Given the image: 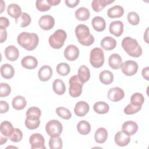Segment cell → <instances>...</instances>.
Segmentation results:
<instances>
[{
  "mask_svg": "<svg viewBox=\"0 0 149 149\" xmlns=\"http://www.w3.org/2000/svg\"><path fill=\"white\" fill-rule=\"evenodd\" d=\"M22 66L27 69H33L37 67L38 61L37 59L33 56H26L21 60Z\"/></svg>",
  "mask_w": 149,
  "mask_h": 149,
  "instance_id": "19",
  "label": "cell"
},
{
  "mask_svg": "<svg viewBox=\"0 0 149 149\" xmlns=\"http://www.w3.org/2000/svg\"><path fill=\"white\" fill-rule=\"evenodd\" d=\"M9 110V105L5 101H0V112L1 113H6Z\"/></svg>",
  "mask_w": 149,
  "mask_h": 149,
  "instance_id": "49",
  "label": "cell"
},
{
  "mask_svg": "<svg viewBox=\"0 0 149 149\" xmlns=\"http://www.w3.org/2000/svg\"><path fill=\"white\" fill-rule=\"evenodd\" d=\"M148 27L147 28L145 33H144V40H145V41L147 42V43H148Z\"/></svg>",
  "mask_w": 149,
  "mask_h": 149,
  "instance_id": "54",
  "label": "cell"
},
{
  "mask_svg": "<svg viewBox=\"0 0 149 149\" xmlns=\"http://www.w3.org/2000/svg\"><path fill=\"white\" fill-rule=\"evenodd\" d=\"M79 56V50L78 48L73 44L69 45L64 51V56L69 61H74Z\"/></svg>",
  "mask_w": 149,
  "mask_h": 149,
  "instance_id": "11",
  "label": "cell"
},
{
  "mask_svg": "<svg viewBox=\"0 0 149 149\" xmlns=\"http://www.w3.org/2000/svg\"><path fill=\"white\" fill-rule=\"evenodd\" d=\"M124 96V91L118 87L111 88L108 92V98L112 102L119 101L123 99Z\"/></svg>",
  "mask_w": 149,
  "mask_h": 149,
  "instance_id": "12",
  "label": "cell"
},
{
  "mask_svg": "<svg viewBox=\"0 0 149 149\" xmlns=\"http://www.w3.org/2000/svg\"><path fill=\"white\" fill-rule=\"evenodd\" d=\"M94 111L99 114L107 113L109 109V105L103 101H98L94 104L93 106Z\"/></svg>",
  "mask_w": 149,
  "mask_h": 149,
  "instance_id": "35",
  "label": "cell"
},
{
  "mask_svg": "<svg viewBox=\"0 0 149 149\" xmlns=\"http://www.w3.org/2000/svg\"><path fill=\"white\" fill-rule=\"evenodd\" d=\"M75 34L78 41L83 45L90 46L94 42V38L90 33L89 28L85 24H79L76 27Z\"/></svg>",
  "mask_w": 149,
  "mask_h": 149,
  "instance_id": "3",
  "label": "cell"
},
{
  "mask_svg": "<svg viewBox=\"0 0 149 149\" xmlns=\"http://www.w3.org/2000/svg\"><path fill=\"white\" fill-rule=\"evenodd\" d=\"M14 128L13 127V125L8 120H5L1 123L0 131L4 136L9 137V136H10Z\"/></svg>",
  "mask_w": 149,
  "mask_h": 149,
  "instance_id": "32",
  "label": "cell"
},
{
  "mask_svg": "<svg viewBox=\"0 0 149 149\" xmlns=\"http://www.w3.org/2000/svg\"><path fill=\"white\" fill-rule=\"evenodd\" d=\"M114 140L118 146L123 147L127 146L129 143L130 141V136L126 134L123 132L119 131L116 133Z\"/></svg>",
  "mask_w": 149,
  "mask_h": 149,
  "instance_id": "17",
  "label": "cell"
},
{
  "mask_svg": "<svg viewBox=\"0 0 149 149\" xmlns=\"http://www.w3.org/2000/svg\"><path fill=\"white\" fill-rule=\"evenodd\" d=\"M109 32L116 37L120 36L123 31V24L121 21L112 22L109 27Z\"/></svg>",
  "mask_w": 149,
  "mask_h": 149,
  "instance_id": "14",
  "label": "cell"
},
{
  "mask_svg": "<svg viewBox=\"0 0 149 149\" xmlns=\"http://www.w3.org/2000/svg\"><path fill=\"white\" fill-rule=\"evenodd\" d=\"M69 83L70 95L74 98L79 97L82 93V87L84 83L79 80L77 75L72 76L69 80Z\"/></svg>",
  "mask_w": 149,
  "mask_h": 149,
  "instance_id": "6",
  "label": "cell"
},
{
  "mask_svg": "<svg viewBox=\"0 0 149 149\" xmlns=\"http://www.w3.org/2000/svg\"><path fill=\"white\" fill-rule=\"evenodd\" d=\"M107 137L108 132L105 128L100 127L95 131L94 134V139L97 143L100 144L104 143L107 140Z\"/></svg>",
  "mask_w": 149,
  "mask_h": 149,
  "instance_id": "26",
  "label": "cell"
},
{
  "mask_svg": "<svg viewBox=\"0 0 149 149\" xmlns=\"http://www.w3.org/2000/svg\"><path fill=\"white\" fill-rule=\"evenodd\" d=\"M62 125L58 120H51L45 126V130L51 137H58L62 132Z\"/></svg>",
  "mask_w": 149,
  "mask_h": 149,
  "instance_id": "7",
  "label": "cell"
},
{
  "mask_svg": "<svg viewBox=\"0 0 149 149\" xmlns=\"http://www.w3.org/2000/svg\"><path fill=\"white\" fill-rule=\"evenodd\" d=\"M9 137L12 141L17 143L22 140L23 138V133L19 129L15 128L12 133L9 136Z\"/></svg>",
  "mask_w": 149,
  "mask_h": 149,
  "instance_id": "44",
  "label": "cell"
},
{
  "mask_svg": "<svg viewBox=\"0 0 149 149\" xmlns=\"http://www.w3.org/2000/svg\"><path fill=\"white\" fill-rule=\"evenodd\" d=\"M122 47L125 52L132 57L138 58L142 54V48L137 41L130 37H125L122 40Z\"/></svg>",
  "mask_w": 149,
  "mask_h": 149,
  "instance_id": "2",
  "label": "cell"
},
{
  "mask_svg": "<svg viewBox=\"0 0 149 149\" xmlns=\"http://www.w3.org/2000/svg\"><path fill=\"white\" fill-rule=\"evenodd\" d=\"M70 71V68L69 65L65 62H61L56 66V72L57 73L62 76H66L69 74Z\"/></svg>",
  "mask_w": 149,
  "mask_h": 149,
  "instance_id": "39",
  "label": "cell"
},
{
  "mask_svg": "<svg viewBox=\"0 0 149 149\" xmlns=\"http://www.w3.org/2000/svg\"><path fill=\"white\" fill-rule=\"evenodd\" d=\"M17 42L22 47L27 51L34 50L38 45L39 38L37 34L22 32L17 38Z\"/></svg>",
  "mask_w": 149,
  "mask_h": 149,
  "instance_id": "1",
  "label": "cell"
},
{
  "mask_svg": "<svg viewBox=\"0 0 149 149\" xmlns=\"http://www.w3.org/2000/svg\"><path fill=\"white\" fill-rule=\"evenodd\" d=\"M77 76L79 80L83 83H84L87 82L90 77V72L89 69L85 65H81L78 70Z\"/></svg>",
  "mask_w": 149,
  "mask_h": 149,
  "instance_id": "28",
  "label": "cell"
},
{
  "mask_svg": "<svg viewBox=\"0 0 149 149\" xmlns=\"http://www.w3.org/2000/svg\"><path fill=\"white\" fill-rule=\"evenodd\" d=\"M38 24L42 30H49L54 27L55 25V19L51 15H43L40 17L38 20Z\"/></svg>",
  "mask_w": 149,
  "mask_h": 149,
  "instance_id": "10",
  "label": "cell"
},
{
  "mask_svg": "<svg viewBox=\"0 0 149 149\" xmlns=\"http://www.w3.org/2000/svg\"><path fill=\"white\" fill-rule=\"evenodd\" d=\"M31 21V17L29 14L26 12L22 13L21 16L19 18L15 19L16 23L21 27H27L30 24Z\"/></svg>",
  "mask_w": 149,
  "mask_h": 149,
  "instance_id": "34",
  "label": "cell"
},
{
  "mask_svg": "<svg viewBox=\"0 0 149 149\" xmlns=\"http://www.w3.org/2000/svg\"><path fill=\"white\" fill-rule=\"evenodd\" d=\"M11 91L10 86L7 84L4 83H1L0 84V97H7L9 95Z\"/></svg>",
  "mask_w": 149,
  "mask_h": 149,
  "instance_id": "47",
  "label": "cell"
},
{
  "mask_svg": "<svg viewBox=\"0 0 149 149\" xmlns=\"http://www.w3.org/2000/svg\"><path fill=\"white\" fill-rule=\"evenodd\" d=\"M7 38V31L6 29H0V42H3Z\"/></svg>",
  "mask_w": 149,
  "mask_h": 149,
  "instance_id": "51",
  "label": "cell"
},
{
  "mask_svg": "<svg viewBox=\"0 0 149 149\" xmlns=\"http://www.w3.org/2000/svg\"><path fill=\"white\" fill-rule=\"evenodd\" d=\"M9 25V21L5 17H0V29H6Z\"/></svg>",
  "mask_w": 149,
  "mask_h": 149,
  "instance_id": "48",
  "label": "cell"
},
{
  "mask_svg": "<svg viewBox=\"0 0 149 149\" xmlns=\"http://www.w3.org/2000/svg\"><path fill=\"white\" fill-rule=\"evenodd\" d=\"M90 16L89 10L85 7H80L75 12L76 18L81 21L87 20Z\"/></svg>",
  "mask_w": 149,
  "mask_h": 149,
  "instance_id": "33",
  "label": "cell"
},
{
  "mask_svg": "<svg viewBox=\"0 0 149 149\" xmlns=\"http://www.w3.org/2000/svg\"><path fill=\"white\" fill-rule=\"evenodd\" d=\"M31 149H45V139L40 133H34L29 138Z\"/></svg>",
  "mask_w": 149,
  "mask_h": 149,
  "instance_id": "9",
  "label": "cell"
},
{
  "mask_svg": "<svg viewBox=\"0 0 149 149\" xmlns=\"http://www.w3.org/2000/svg\"><path fill=\"white\" fill-rule=\"evenodd\" d=\"M91 24L94 29L97 31H104L106 27L105 20L101 16H95L91 20Z\"/></svg>",
  "mask_w": 149,
  "mask_h": 149,
  "instance_id": "22",
  "label": "cell"
},
{
  "mask_svg": "<svg viewBox=\"0 0 149 149\" xmlns=\"http://www.w3.org/2000/svg\"><path fill=\"white\" fill-rule=\"evenodd\" d=\"M24 123L26 127L29 129H36L39 126L40 124V119H31L26 118Z\"/></svg>",
  "mask_w": 149,
  "mask_h": 149,
  "instance_id": "43",
  "label": "cell"
},
{
  "mask_svg": "<svg viewBox=\"0 0 149 149\" xmlns=\"http://www.w3.org/2000/svg\"><path fill=\"white\" fill-rule=\"evenodd\" d=\"M77 129L79 133L82 135L88 134L91 130L90 124L86 120H81L77 125Z\"/></svg>",
  "mask_w": 149,
  "mask_h": 149,
  "instance_id": "36",
  "label": "cell"
},
{
  "mask_svg": "<svg viewBox=\"0 0 149 149\" xmlns=\"http://www.w3.org/2000/svg\"><path fill=\"white\" fill-rule=\"evenodd\" d=\"M113 2L114 1L112 0H94L92 1L91 7L95 12H99L101 11L106 6L113 3Z\"/></svg>",
  "mask_w": 149,
  "mask_h": 149,
  "instance_id": "25",
  "label": "cell"
},
{
  "mask_svg": "<svg viewBox=\"0 0 149 149\" xmlns=\"http://www.w3.org/2000/svg\"><path fill=\"white\" fill-rule=\"evenodd\" d=\"M52 76V69L48 65H44L40 68L38 72L39 79L42 81H47Z\"/></svg>",
  "mask_w": 149,
  "mask_h": 149,
  "instance_id": "15",
  "label": "cell"
},
{
  "mask_svg": "<svg viewBox=\"0 0 149 149\" xmlns=\"http://www.w3.org/2000/svg\"><path fill=\"white\" fill-rule=\"evenodd\" d=\"M90 62L95 68H99L103 65L104 55L101 48L96 47L91 49L90 54Z\"/></svg>",
  "mask_w": 149,
  "mask_h": 149,
  "instance_id": "5",
  "label": "cell"
},
{
  "mask_svg": "<svg viewBox=\"0 0 149 149\" xmlns=\"http://www.w3.org/2000/svg\"><path fill=\"white\" fill-rule=\"evenodd\" d=\"M49 146L51 149H61L62 148L63 143L61 137H51L49 140Z\"/></svg>",
  "mask_w": 149,
  "mask_h": 149,
  "instance_id": "40",
  "label": "cell"
},
{
  "mask_svg": "<svg viewBox=\"0 0 149 149\" xmlns=\"http://www.w3.org/2000/svg\"><path fill=\"white\" fill-rule=\"evenodd\" d=\"M122 130V132L126 134L132 136L137 132L138 130V125L136 122L132 120H127L123 123Z\"/></svg>",
  "mask_w": 149,
  "mask_h": 149,
  "instance_id": "16",
  "label": "cell"
},
{
  "mask_svg": "<svg viewBox=\"0 0 149 149\" xmlns=\"http://www.w3.org/2000/svg\"><path fill=\"white\" fill-rule=\"evenodd\" d=\"M12 104L14 109L16 110H22L26 106L27 102L24 97L22 95H17L13 98Z\"/></svg>",
  "mask_w": 149,
  "mask_h": 149,
  "instance_id": "29",
  "label": "cell"
},
{
  "mask_svg": "<svg viewBox=\"0 0 149 149\" xmlns=\"http://www.w3.org/2000/svg\"><path fill=\"white\" fill-rule=\"evenodd\" d=\"M144 102V96L139 93L132 94L130 97V103L136 106H142Z\"/></svg>",
  "mask_w": 149,
  "mask_h": 149,
  "instance_id": "38",
  "label": "cell"
},
{
  "mask_svg": "<svg viewBox=\"0 0 149 149\" xmlns=\"http://www.w3.org/2000/svg\"><path fill=\"white\" fill-rule=\"evenodd\" d=\"M99 79L100 81L105 85L110 84L113 81V75L112 73L109 70H105L99 74Z\"/></svg>",
  "mask_w": 149,
  "mask_h": 149,
  "instance_id": "30",
  "label": "cell"
},
{
  "mask_svg": "<svg viewBox=\"0 0 149 149\" xmlns=\"http://www.w3.org/2000/svg\"><path fill=\"white\" fill-rule=\"evenodd\" d=\"M123 13L124 9L120 5H115L112 8H110L107 11L108 16L112 19L120 17L123 16Z\"/></svg>",
  "mask_w": 149,
  "mask_h": 149,
  "instance_id": "24",
  "label": "cell"
},
{
  "mask_svg": "<svg viewBox=\"0 0 149 149\" xmlns=\"http://www.w3.org/2000/svg\"><path fill=\"white\" fill-rule=\"evenodd\" d=\"M1 76L5 79L12 78L15 74V70L13 66L8 63H5L1 66Z\"/></svg>",
  "mask_w": 149,
  "mask_h": 149,
  "instance_id": "23",
  "label": "cell"
},
{
  "mask_svg": "<svg viewBox=\"0 0 149 149\" xmlns=\"http://www.w3.org/2000/svg\"><path fill=\"white\" fill-rule=\"evenodd\" d=\"M79 2V0H66L65 1V3H66V6L71 8L76 6Z\"/></svg>",
  "mask_w": 149,
  "mask_h": 149,
  "instance_id": "50",
  "label": "cell"
},
{
  "mask_svg": "<svg viewBox=\"0 0 149 149\" xmlns=\"http://www.w3.org/2000/svg\"><path fill=\"white\" fill-rule=\"evenodd\" d=\"M36 6L40 12H45L50 9L51 5L48 0H38L36 2Z\"/></svg>",
  "mask_w": 149,
  "mask_h": 149,
  "instance_id": "41",
  "label": "cell"
},
{
  "mask_svg": "<svg viewBox=\"0 0 149 149\" xmlns=\"http://www.w3.org/2000/svg\"><path fill=\"white\" fill-rule=\"evenodd\" d=\"M108 64L113 69H119L121 68L122 59L121 56L118 54H113L108 58Z\"/></svg>",
  "mask_w": 149,
  "mask_h": 149,
  "instance_id": "21",
  "label": "cell"
},
{
  "mask_svg": "<svg viewBox=\"0 0 149 149\" xmlns=\"http://www.w3.org/2000/svg\"><path fill=\"white\" fill-rule=\"evenodd\" d=\"M141 74L144 79L146 80H149V68L148 66L145 67L142 69Z\"/></svg>",
  "mask_w": 149,
  "mask_h": 149,
  "instance_id": "52",
  "label": "cell"
},
{
  "mask_svg": "<svg viewBox=\"0 0 149 149\" xmlns=\"http://www.w3.org/2000/svg\"><path fill=\"white\" fill-rule=\"evenodd\" d=\"M5 8V4L3 1H1V13H2Z\"/></svg>",
  "mask_w": 149,
  "mask_h": 149,
  "instance_id": "56",
  "label": "cell"
},
{
  "mask_svg": "<svg viewBox=\"0 0 149 149\" xmlns=\"http://www.w3.org/2000/svg\"><path fill=\"white\" fill-rule=\"evenodd\" d=\"M141 109V106H136L130 103L124 108L123 111L126 115H132L138 112Z\"/></svg>",
  "mask_w": 149,
  "mask_h": 149,
  "instance_id": "45",
  "label": "cell"
},
{
  "mask_svg": "<svg viewBox=\"0 0 149 149\" xmlns=\"http://www.w3.org/2000/svg\"><path fill=\"white\" fill-rule=\"evenodd\" d=\"M89 111V105L85 101H79L75 105L74 112L76 116L82 117L85 116Z\"/></svg>",
  "mask_w": 149,
  "mask_h": 149,
  "instance_id": "13",
  "label": "cell"
},
{
  "mask_svg": "<svg viewBox=\"0 0 149 149\" xmlns=\"http://www.w3.org/2000/svg\"><path fill=\"white\" fill-rule=\"evenodd\" d=\"M127 20L132 25H137L140 22V17L135 12H130L127 14Z\"/></svg>",
  "mask_w": 149,
  "mask_h": 149,
  "instance_id": "46",
  "label": "cell"
},
{
  "mask_svg": "<svg viewBox=\"0 0 149 149\" xmlns=\"http://www.w3.org/2000/svg\"><path fill=\"white\" fill-rule=\"evenodd\" d=\"M66 37L67 34L65 31L62 29H58L49 36L48 42L52 48L59 49L63 45Z\"/></svg>",
  "mask_w": 149,
  "mask_h": 149,
  "instance_id": "4",
  "label": "cell"
},
{
  "mask_svg": "<svg viewBox=\"0 0 149 149\" xmlns=\"http://www.w3.org/2000/svg\"><path fill=\"white\" fill-rule=\"evenodd\" d=\"M7 12L9 16L15 19L19 18L22 13L21 8L16 3L10 4L7 8Z\"/></svg>",
  "mask_w": 149,
  "mask_h": 149,
  "instance_id": "27",
  "label": "cell"
},
{
  "mask_svg": "<svg viewBox=\"0 0 149 149\" xmlns=\"http://www.w3.org/2000/svg\"><path fill=\"white\" fill-rule=\"evenodd\" d=\"M26 115V118L31 119H40L41 115V111L38 107H32L27 110Z\"/></svg>",
  "mask_w": 149,
  "mask_h": 149,
  "instance_id": "37",
  "label": "cell"
},
{
  "mask_svg": "<svg viewBox=\"0 0 149 149\" xmlns=\"http://www.w3.org/2000/svg\"><path fill=\"white\" fill-rule=\"evenodd\" d=\"M54 91L58 95H63L66 91V87L64 82L60 79H55L52 83Z\"/></svg>",
  "mask_w": 149,
  "mask_h": 149,
  "instance_id": "31",
  "label": "cell"
},
{
  "mask_svg": "<svg viewBox=\"0 0 149 149\" xmlns=\"http://www.w3.org/2000/svg\"><path fill=\"white\" fill-rule=\"evenodd\" d=\"M0 141H1V145H2L3 143H5L7 141V138L6 136H1L0 137Z\"/></svg>",
  "mask_w": 149,
  "mask_h": 149,
  "instance_id": "55",
  "label": "cell"
},
{
  "mask_svg": "<svg viewBox=\"0 0 149 149\" xmlns=\"http://www.w3.org/2000/svg\"><path fill=\"white\" fill-rule=\"evenodd\" d=\"M48 1L51 6L58 5L61 2L60 0H48Z\"/></svg>",
  "mask_w": 149,
  "mask_h": 149,
  "instance_id": "53",
  "label": "cell"
},
{
  "mask_svg": "<svg viewBox=\"0 0 149 149\" xmlns=\"http://www.w3.org/2000/svg\"><path fill=\"white\" fill-rule=\"evenodd\" d=\"M101 47L107 51L113 49L116 46V41L111 36H107L102 39L100 43Z\"/></svg>",
  "mask_w": 149,
  "mask_h": 149,
  "instance_id": "20",
  "label": "cell"
},
{
  "mask_svg": "<svg viewBox=\"0 0 149 149\" xmlns=\"http://www.w3.org/2000/svg\"><path fill=\"white\" fill-rule=\"evenodd\" d=\"M5 55L8 60L15 61L19 58V52L15 46L9 45L5 49Z\"/></svg>",
  "mask_w": 149,
  "mask_h": 149,
  "instance_id": "18",
  "label": "cell"
},
{
  "mask_svg": "<svg viewBox=\"0 0 149 149\" xmlns=\"http://www.w3.org/2000/svg\"><path fill=\"white\" fill-rule=\"evenodd\" d=\"M120 68L122 72L126 76H130L135 74L137 73L139 68V65L135 61L127 60L122 63Z\"/></svg>",
  "mask_w": 149,
  "mask_h": 149,
  "instance_id": "8",
  "label": "cell"
},
{
  "mask_svg": "<svg viewBox=\"0 0 149 149\" xmlns=\"http://www.w3.org/2000/svg\"><path fill=\"white\" fill-rule=\"evenodd\" d=\"M55 111L57 115L63 119H69L72 116L70 111L68 109L62 107H58Z\"/></svg>",
  "mask_w": 149,
  "mask_h": 149,
  "instance_id": "42",
  "label": "cell"
}]
</instances>
